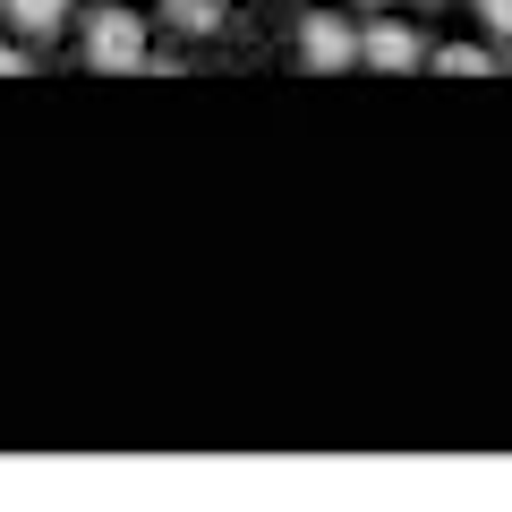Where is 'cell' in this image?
<instances>
[{
  "instance_id": "cell-1",
  "label": "cell",
  "mask_w": 512,
  "mask_h": 512,
  "mask_svg": "<svg viewBox=\"0 0 512 512\" xmlns=\"http://www.w3.org/2000/svg\"><path fill=\"white\" fill-rule=\"evenodd\" d=\"M86 69H103V77H137L154 60V35H146V18L137 9H120V0H103V9H86Z\"/></svg>"
},
{
  "instance_id": "cell-2",
  "label": "cell",
  "mask_w": 512,
  "mask_h": 512,
  "mask_svg": "<svg viewBox=\"0 0 512 512\" xmlns=\"http://www.w3.org/2000/svg\"><path fill=\"white\" fill-rule=\"evenodd\" d=\"M299 69H316V77L359 69V26H350L342 9H308V18H299Z\"/></svg>"
},
{
  "instance_id": "cell-3",
  "label": "cell",
  "mask_w": 512,
  "mask_h": 512,
  "mask_svg": "<svg viewBox=\"0 0 512 512\" xmlns=\"http://www.w3.org/2000/svg\"><path fill=\"white\" fill-rule=\"evenodd\" d=\"M419 60H427L419 26H402L393 9H376V18L359 26V69H419Z\"/></svg>"
},
{
  "instance_id": "cell-4",
  "label": "cell",
  "mask_w": 512,
  "mask_h": 512,
  "mask_svg": "<svg viewBox=\"0 0 512 512\" xmlns=\"http://www.w3.org/2000/svg\"><path fill=\"white\" fill-rule=\"evenodd\" d=\"M0 18L18 26L26 43H43V35H60V26H69V0H0Z\"/></svg>"
},
{
  "instance_id": "cell-5",
  "label": "cell",
  "mask_w": 512,
  "mask_h": 512,
  "mask_svg": "<svg viewBox=\"0 0 512 512\" xmlns=\"http://www.w3.org/2000/svg\"><path fill=\"white\" fill-rule=\"evenodd\" d=\"M427 69H436V77H487L495 52H487V43H436V52H427Z\"/></svg>"
},
{
  "instance_id": "cell-6",
  "label": "cell",
  "mask_w": 512,
  "mask_h": 512,
  "mask_svg": "<svg viewBox=\"0 0 512 512\" xmlns=\"http://www.w3.org/2000/svg\"><path fill=\"white\" fill-rule=\"evenodd\" d=\"M163 18L180 26V35H214V26H222V0H163Z\"/></svg>"
},
{
  "instance_id": "cell-7",
  "label": "cell",
  "mask_w": 512,
  "mask_h": 512,
  "mask_svg": "<svg viewBox=\"0 0 512 512\" xmlns=\"http://www.w3.org/2000/svg\"><path fill=\"white\" fill-rule=\"evenodd\" d=\"M470 9H478V26H487L495 43H512V0H470Z\"/></svg>"
},
{
  "instance_id": "cell-8",
  "label": "cell",
  "mask_w": 512,
  "mask_h": 512,
  "mask_svg": "<svg viewBox=\"0 0 512 512\" xmlns=\"http://www.w3.org/2000/svg\"><path fill=\"white\" fill-rule=\"evenodd\" d=\"M26 69H35V52H26V35H18V43H0V77H26Z\"/></svg>"
},
{
  "instance_id": "cell-9",
  "label": "cell",
  "mask_w": 512,
  "mask_h": 512,
  "mask_svg": "<svg viewBox=\"0 0 512 512\" xmlns=\"http://www.w3.org/2000/svg\"><path fill=\"white\" fill-rule=\"evenodd\" d=\"M367 9H393V0H367Z\"/></svg>"
}]
</instances>
